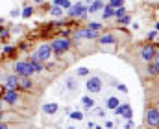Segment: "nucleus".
I'll use <instances>...</instances> for the list:
<instances>
[{
    "mask_svg": "<svg viewBox=\"0 0 159 129\" xmlns=\"http://www.w3.org/2000/svg\"><path fill=\"white\" fill-rule=\"evenodd\" d=\"M13 70H15V74H17L19 78H22V76H31V74L35 72L30 61H17V63L13 65Z\"/></svg>",
    "mask_w": 159,
    "mask_h": 129,
    "instance_id": "f257e3e1",
    "label": "nucleus"
},
{
    "mask_svg": "<svg viewBox=\"0 0 159 129\" xmlns=\"http://www.w3.org/2000/svg\"><path fill=\"white\" fill-rule=\"evenodd\" d=\"M50 46H52V52H54V54L61 55V54H65V52L70 48V41H69V39H65V37H61V39H56Z\"/></svg>",
    "mask_w": 159,
    "mask_h": 129,
    "instance_id": "f03ea898",
    "label": "nucleus"
},
{
    "mask_svg": "<svg viewBox=\"0 0 159 129\" xmlns=\"http://www.w3.org/2000/svg\"><path fill=\"white\" fill-rule=\"evenodd\" d=\"M89 11H87V6H83L82 2H76L74 6H70V9H69V15L72 17V18H80V17H85Z\"/></svg>",
    "mask_w": 159,
    "mask_h": 129,
    "instance_id": "7ed1b4c3",
    "label": "nucleus"
},
{
    "mask_svg": "<svg viewBox=\"0 0 159 129\" xmlns=\"http://www.w3.org/2000/svg\"><path fill=\"white\" fill-rule=\"evenodd\" d=\"M85 87H87V91H89V92L96 94V92H100V91H102V79H100L98 76H93V78H89V79H87Z\"/></svg>",
    "mask_w": 159,
    "mask_h": 129,
    "instance_id": "20e7f679",
    "label": "nucleus"
},
{
    "mask_svg": "<svg viewBox=\"0 0 159 129\" xmlns=\"http://www.w3.org/2000/svg\"><path fill=\"white\" fill-rule=\"evenodd\" d=\"M35 54H37V57H39L43 63H46V61L52 57V54H54V52H52V46L44 42V44H41V46H39V50H37Z\"/></svg>",
    "mask_w": 159,
    "mask_h": 129,
    "instance_id": "39448f33",
    "label": "nucleus"
},
{
    "mask_svg": "<svg viewBox=\"0 0 159 129\" xmlns=\"http://www.w3.org/2000/svg\"><path fill=\"white\" fill-rule=\"evenodd\" d=\"M146 122H148V126L152 129L159 127V111L157 109H148V113H146Z\"/></svg>",
    "mask_w": 159,
    "mask_h": 129,
    "instance_id": "423d86ee",
    "label": "nucleus"
},
{
    "mask_svg": "<svg viewBox=\"0 0 159 129\" xmlns=\"http://www.w3.org/2000/svg\"><path fill=\"white\" fill-rule=\"evenodd\" d=\"M156 46H152V44H146L143 50H141V57H143V61H146V63H150L152 59H154V55H156Z\"/></svg>",
    "mask_w": 159,
    "mask_h": 129,
    "instance_id": "0eeeda50",
    "label": "nucleus"
},
{
    "mask_svg": "<svg viewBox=\"0 0 159 129\" xmlns=\"http://www.w3.org/2000/svg\"><path fill=\"white\" fill-rule=\"evenodd\" d=\"M113 111H115V115H119V116H124V118L132 120V115H133V113H132V107H130L128 103H124V105H120V103H119Z\"/></svg>",
    "mask_w": 159,
    "mask_h": 129,
    "instance_id": "6e6552de",
    "label": "nucleus"
},
{
    "mask_svg": "<svg viewBox=\"0 0 159 129\" xmlns=\"http://www.w3.org/2000/svg\"><path fill=\"white\" fill-rule=\"evenodd\" d=\"M0 98H2V102H6V103H9V105H15V103L19 102V92H17V91H6L4 96H0Z\"/></svg>",
    "mask_w": 159,
    "mask_h": 129,
    "instance_id": "1a4fd4ad",
    "label": "nucleus"
},
{
    "mask_svg": "<svg viewBox=\"0 0 159 129\" xmlns=\"http://www.w3.org/2000/svg\"><path fill=\"white\" fill-rule=\"evenodd\" d=\"M98 37V31L94 30H76V39H96Z\"/></svg>",
    "mask_w": 159,
    "mask_h": 129,
    "instance_id": "9d476101",
    "label": "nucleus"
},
{
    "mask_svg": "<svg viewBox=\"0 0 159 129\" xmlns=\"http://www.w3.org/2000/svg\"><path fill=\"white\" fill-rule=\"evenodd\" d=\"M4 81H6V89L7 91H17L19 89V76H4Z\"/></svg>",
    "mask_w": 159,
    "mask_h": 129,
    "instance_id": "9b49d317",
    "label": "nucleus"
},
{
    "mask_svg": "<svg viewBox=\"0 0 159 129\" xmlns=\"http://www.w3.org/2000/svg\"><path fill=\"white\" fill-rule=\"evenodd\" d=\"M28 61L31 63V67H33V70H35V72H41V70H43V61L37 57V54H35V52H33V54H30V59H28Z\"/></svg>",
    "mask_w": 159,
    "mask_h": 129,
    "instance_id": "f8f14e48",
    "label": "nucleus"
},
{
    "mask_svg": "<svg viewBox=\"0 0 159 129\" xmlns=\"http://www.w3.org/2000/svg\"><path fill=\"white\" fill-rule=\"evenodd\" d=\"M31 79H30V76H22V78H19V87L20 89H24V91H30L31 89Z\"/></svg>",
    "mask_w": 159,
    "mask_h": 129,
    "instance_id": "ddd939ff",
    "label": "nucleus"
},
{
    "mask_svg": "<svg viewBox=\"0 0 159 129\" xmlns=\"http://www.w3.org/2000/svg\"><path fill=\"white\" fill-rule=\"evenodd\" d=\"M57 111H59V105H57V103H54V102H52V103H44V105H43V113H46V115H56Z\"/></svg>",
    "mask_w": 159,
    "mask_h": 129,
    "instance_id": "4468645a",
    "label": "nucleus"
},
{
    "mask_svg": "<svg viewBox=\"0 0 159 129\" xmlns=\"http://www.w3.org/2000/svg\"><path fill=\"white\" fill-rule=\"evenodd\" d=\"M104 7V4H102V0H94L89 7H87V11H91V13H94V11H98V9H102Z\"/></svg>",
    "mask_w": 159,
    "mask_h": 129,
    "instance_id": "2eb2a0df",
    "label": "nucleus"
},
{
    "mask_svg": "<svg viewBox=\"0 0 159 129\" xmlns=\"http://www.w3.org/2000/svg\"><path fill=\"white\" fill-rule=\"evenodd\" d=\"M100 42H102L104 46H106V44H115V42H117V39H115L113 35H109V33H107V35H104V37L100 39Z\"/></svg>",
    "mask_w": 159,
    "mask_h": 129,
    "instance_id": "dca6fc26",
    "label": "nucleus"
},
{
    "mask_svg": "<svg viewBox=\"0 0 159 129\" xmlns=\"http://www.w3.org/2000/svg\"><path fill=\"white\" fill-rule=\"evenodd\" d=\"M113 13H115V7H111V6L107 4V6L104 7V13H102V15H104V18H111Z\"/></svg>",
    "mask_w": 159,
    "mask_h": 129,
    "instance_id": "f3484780",
    "label": "nucleus"
},
{
    "mask_svg": "<svg viewBox=\"0 0 159 129\" xmlns=\"http://www.w3.org/2000/svg\"><path fill=\"white\" fill-rule=\"evenodd\" d=\"M82 103H83L87 109H93V107H94V100L89 98V96H83V98H82Z\"/></svg>",
    "mask_w": 159,
    "mask_h": 129,
    "instance_id": "a211bd4d",
    "label": "nucleus"
},
{
    "mask_svg": "<svg viewBox=\"0 0 159 129\" xmlns=\"http://www.w3.org/2000/svg\"><path fill=\"white\" fill-rule=\"evenodd\" d=\"M119 103H120V102H119V98H115V96H111V98L107 100V103H106V105H107V109H115V107H117Z\"/></svg>",
    "mask_w": 159,
    "mask_h": 129,
    "instance_id": "6ab92c4d",
    "label": "nucleus"
},
{
    "mask_svg": "<svg viewBox=\"0 0 159 129\" xmlns=\"http://www.w3.org/2000/svg\"><path fill=\"white\" fill-rule=\"evenodd\" d=\"M117 18H120V17H124L126 15V7L124 6H120V7H115V13H113Z\"/></svg>",
    "mask_w": 159,
    "mask_h": 129,
    "instance_id": "aec40b11",
    "label": "nucleus"
},
{
    "mask_svg": "<svg viewBox=\"0 0 159 129\" xmlns=\"http://www.w3.org/2000/svg\"><path fill=\"white\" fill-rule=\"evenodd\" d=\"M31 13H33V7H31V6H26V7H24V11H22L20 15H22L24 18H30V17H31Z\"/></svg>",
    "mask_w": 159,
    "mask_h": 129,
    "instance_id": "412c9836",
    "label": "nucleus"
},
{
    "mask_svg": "<svg viewBox=\"0 0 159 129\" xmlns=\"http://www.w3.org/2000/svg\"><path fill=\"white\" fill-rule=\"evenodd\" d=\"M50 13H52L54 17H61V15H63V9H61L59 6H52V9H50Z\"/></svg>",
    "mask_w": 159,
    "mask_h": 129,
    "instance_id": "4be33fe9",
    "label": "nucleus"
},
{
    "mask_svg": "<svg viewBox=\"0 0 159 129\" xmlns=\"http://www.w3.org/2000/svg\"><path fill=\"white\" fill-rule=\"evenodd\" d=\"M67 89H69V91H74V89H78V83H76L72 78H69V79H67Z\"/></svg>",
    "mask_w": 159,
    "mask_h": 129,
    "instance_id": "5701e85b",
    "label": "nucleus"
},
{
    "mask_svg": "<svg viewBox=\"0 0 159 129\" xmlns=\"http://www.w3.org/2000/svg\"><path fill=\"white\" fill-rule=\"evenodd\" d=\"M93 115L98 116V118H104V116H106V111H104L102 107H96V109H93Z\"/></svg>",
    "mask_w": 159,
    "mask_h": 129,
    "instance_id": "b1692460",
    "label": "nucleus"
},
{
    "mask_svg": "<svg viewBox=\"0 0 159 129\" xmlns=\"http://www.w3.org/2000/svg\"><path fill=\"white\" fill-rule=\"evenodd\" d=\"M70 118L80 122V120H83V113H80V111H74V113H70Z\"/></svg>",
    "mask_w": 159,
    "mask_h": 129,
    "instance_id": "393cba45",
    "label": "nucleus"
},
{
    "mask_svg": "<svg viewBox=\"0 0 159 129\" xmlns=\"http://www.w3.org/2000/svg\"><path fill=\"white\" fill-rule=\"evenodd\" d=\"M109 6L111 7H120V6H124V0H109Z\"/></svg>",
    "mask_w": 159,
    "mask_h": 129,
    "instance_id": "a878e982",
    "label": "nucleus"
},
{
    "mask_svg": "<svg viewBox=\"0 0 159 129\" xmlns=\"http://www.w3.org/2000/svg\"><path fill=\"white\" fill-rule=\"evenodd\" d=\"M154 68L159 74V52H156V55H154Z\"/></svg>",
    "mask_w": 159,
    "mask_h": 129,
    "instance_id": "bb28decb",
    "label": "nucleus"
},
{
    "mask_svg": "<svg viewBox=\"0 0 159 129\" xmlns=\"http://www.w3.org/2000/svg\"><path fill=\"white\" fill-rule=\"evenodd\" d=\"M119 20H120V24H130V22H132V17H130V15H124V17H120Z\"/></svg>",
    "mask_w": 159,
    "mask_h": 129,
    "instance_id": "cd10ccee",
    "label": "nucleus"
},
{
    "mask_svg": "<svg viewBox=\"0 0 159 129\" xmlns=\"http://www.w3.org/2000/svg\"><path fill=\"white\" fill-rule=\"evenodd\" d=\"M100 28H102V24H100V22H91V24H89V30H94V31H98Z\"/></svg>",
    "mask_w": 159,
    "mask_h": 129,
    "instance_id": "c85d7f7f",
    "label": "nucleus"
},
{
    "mask_svg": "<svg viewBox=\"0 0 159 129\" xmlns=\"http://www.w3.org/2000/svg\"><path fill=\"white\" fill-rule=\"evenodd\" d=\"M78 76H87L89 74V68H85V67H82V68H78V72H76Z\"/></svg>",
    "mask_w": 159,
    "mask_h": 129,
    "instance_id": "c756f323",
    "label": "nucleus"
},
{
    "mask_svg": "<svg viewBox=\"0 0 159 129\" xmlns=\"http://www.w3.org/2000/svg\"><path fill=\"white\" fill-rule=\"evenodd\" d=\"M13 52H15V48H13V46H6V48H4V54H6V55H11Z\"/></svg>",
    "mask_w": 159,
    "mask_h": 129,
    "instance_id": "7c9ffc66",
    "label": "nucleus"
},
{
    "mask_svg": "<svg viewBox=\"0 0 159 129\" xmlns=\"http://www.w3.org/2000/svg\"><path fill=\"white\" fill-rule=\"evenodd\" d=\"M70 6H72L70 0H63V2H61V7H63V9H70Z\"/></svg>",
    "mask_w": 159,
    "mask_h": 129,
    "instance_id": "2f4dec72",
    "label": "nucleus"
},
{
    "mask_svg": "<svg viewBox=\"0 0 159 129\" xmlns=\"http://www.w3.org/2000/svg\"><path fill=\"white\" fill-rule=\"evenodd\" d=\"M148 74H150V76H157V72H156L154 65H148Z\"/></svg>",
    "mask_w": 159,
    "mask_h": 129,
    "instance_id": "473e14b6",
    "label": "nucleus"
},
{
    "mask_svg": "<svg viewBox=\"0 0 159 129\" xmlns=\"http://www.w3.org/2000/svg\"><path fill=\"white\" fill-rule=\"evenodd\" d=\"M156 35H157V31H148V39H150V41L156 39Z\"/></svg>",
    "mask_w": 159,
    "mask_h": 129,
    "instance_id": "72a5a7b5",
    "label": "nucleus"
},
{
    "mask_svg": "<svg viewBox=\"0 0 159 129\" xmlns=\"http://www.w3.org/2000/svg\"><path fill=\"white\" fill-rule=\"evenodd\" d=\"M9 15H11V17H19V15H20V11H19V9H13Z\"/></svg>",
    "mask_w": 159,
    "mask_h": 129,
    "instance_id": "f704fd0d",
    "label": "nucleus"
},
{
    "mask_svg": "<svg viewBox=\"0 0 159 129\" xmlns=\"http://www.w3.org/2000/svg\"><path fill=\"white\" fill-rule=\"evenodd\" d=\"M106 127H107V129H113V122H111V120H106Z\"/></svg>",
    "mask_w": 159,
    "mask_h": 129,
    "instance_id": "c9c22d12",
    "label": "nucleus"
},
{
    "mask_svg": "<svg viewBox=\"0 0 159 129\" xmlns=\"http://www.w3.org/2000/svg\"><path fill=\"white\" fill-rule=\"evenodd\" d=\"M133 127V122H132V120H128V124H126V129H132Z\"/></svg>",
    "mask_w": 159,
    "mask_h": 129,
    "instance_id": "e433bc0d",
    "label": "nucleus"
},
{
    "mask_svg": "<svg viewBox=\"0 0 159 129\" xmlns=\"http://www.w3.org/2000/svg\"><path fill=\"white\" fill-rule=\"evenodd\" d=\"M61 2H63V0H54V6H59V7H61Z\"/></svg>",
    "mask_w": 159,
    "mask_h": 129,
    "instance_id": "4c0bfd02",
    "label": "nucleus"
},
{
    "mask_svg": "<svg viewBox=\"0 0 159 129\" xmlns=\"http://www.w3.org/2000/svg\"><path fill=\"white\" fill-rule=\"evenodd\" d=\"M0 129H9V126L7 124H0Z\"/></svg>",
    "mask_w": 159,
    "mask_h": 129,
    "instance_id": "58836bf2",
    "label": "nucleus"
},
{
    "mask_svg": "<svg viewBox=\"0 0 159 129\" xmlns=\"http://www.w3.org/2000/svg\"><path fill=\"white\" fill-rule=\"evenodd\" d=\"M33 2H35V4H43L44 0H33Z\"/></svg>",
    "mask_w": 159,
    "mask_h": 129,
    "instance_id": "ea45409f",
    "label": "nucleus"
},
{
    "mask_svg": "<svg viewBox=\"0 0 159 129\" xmlns=\"http://www.w3.org/2000/svg\"><path fill=\"white\" fill-rule=\"evenodd\" d=\"M2 118H4V113H2V111H0V120H2Z\"/></svg>",
    "mask_w": 159,
    "mask_h": 129,
    "instance_id": "a19ab883",
    "label": "nucleus"
},
{
    "mask_svg": "<svg viewBox=\"0 0 159 129\" xmlns=\"http://www.w3.org/2000/svg\"><path fill=\"white\" fill-rule=\"evenodd\" d=\"M156 30H157V31H159V22H157V24H156Z\"/></svg>",
    "mask_w": 159,
    "mask_h": 129,
    "instance_id": "79ce46f5",
    "label": "nucleus"
},
{
    "mask_svg": "<svg viewBox=\"0 0 159 129\" xmlns=\"http://www.w3.org/2000/svg\"><path fill=\"white\" fill-rule=\"evenodd\" d=\"M0 111H2V98H0Z\"/></svg>",
    "mask_w": 159,
    "mask_h": 129,
    "instance_id": "37998d69",
    "label": "nucleus"
},
{
    "mask_svg": "<svg viewBox=\"0 0 159 129\" xmlns=\"http://www.w3.org/2000/svg\"><path fill=\"white\" fill-rule=\"evenodd\" d=\"M67 129H74V127H67Z\"/></svg>",
    "mask_w": 159,
    "mask_h": 129,
    "instance_id": "c03bdc74",
    "label": "nucleus"
},
{
    "mask_svg": "<svg viewBox=\"0 0 159 129\" xmlns=\"http://www.w3.org/2000/svg\"><path fill=\"white\" fill-rule=\"evenodd\" d=\"M156 129H157V127H156Z\"/></svg>",
    "mask_w": 159,
    "mask_h": 129,
    "instance_id": "a18cd8bd",
    "label": "nucleus"
}]
</instances>
